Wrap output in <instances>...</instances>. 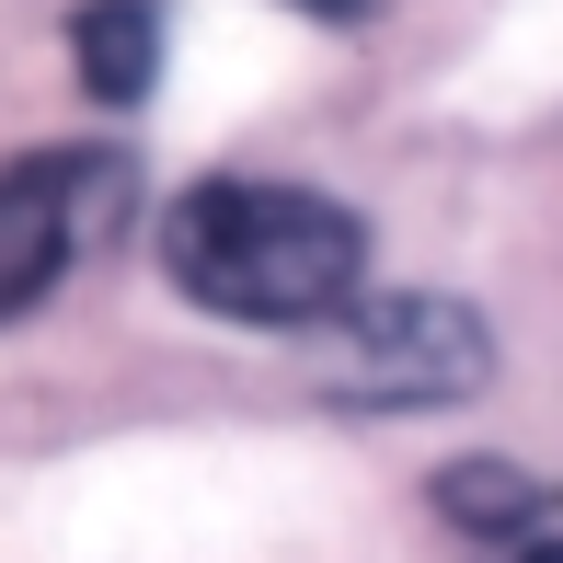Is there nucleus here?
<instances>
[{
	"mask_svg": "<svg viewBox=\"0 0 563 563\" xmlns=\"http://www.w3.org/2000/svg\"><path fill=\"white\" fill-rule=\"evenodd\" d=\"M162 265L196 311L265 322V334H322L368 288V230L311 185H196L162 230Z\"/></svg>",
	"mask_w": 563,
	"mask_h": 563,
	"instance_id": "nucleus-1",
	"label": "nucleus"
},
{
	"mask_svg": "<svg viewBox=\"0 0 563 563\" xmlns=\"http://www.w3.org/2000/svg\"><path fill=\"white\" fill-rule=\"evenodd\" d=\"M322 334H334L322 379H334L345 402H368V415L460 402V391H483V368H495V345H483V322L460 311V299H345Z\"/></svg>",
	"mask_w": 563,
	"mask_h": 563,
	"instance_id": "nucleus-2",
	"label": "nucleus"
},
{
	"mask_svg": "<svg viewBox=\"0 0 563 563\" xmlns=\"http://www.w3.org/2000/svg\"><path fill=\"white\" fill-rule=\"evenodd\" d=\"M115 196H126L115 150H35V162L0 173V322L35 311V299L69 276L81 242H104Z\"/></svg>",
	"mask_w": 563,
	"mask_h": 563,
	"instance_id": "nucleus-3",
	"label": "nucleus"
},
{
	"mask_svg": "<svg viewBox=\"0 0 563 563\" xmlns=\"http://www.w3.org/2000/svg\"><path fill=\"white\" fill-rule=\"evenodd\" d=\"M438 518L472 552H506V541H529V529H552L563 506L518 472V460H460V472H438Z\"/></svg>",
	"mask_w": 563,
	"mask_h": 563,
	"instance_id": "nucleus-4",
	"label": "nucleus"
},
{
	"mask_svg": "<svg viewBox=\"0 0 563 563\" xmlns=\"http://www.w3.org/2000/svg\"><path fill=\"white\" fill-rule=\"evenodd\" d=\"M69 58H81V92L139 104L150 69H162V0H92V12L69 23Z\"/></svg>",
	"mask_w": 563,
	"mask_h": 563,
	"instance_id": "nucleus-5",
	"label": "nucleus"
},
{
	"mask_svg": "<svg viewBox=\"0 0 563 563\" xmlns=\"http://www.w3.org/2000/svg\"><path fill=\"white\" fill-rule=\"evenodd\" d=\"M483 563H563V518L529 529V541H506V552H483Z\"/></svg>",
	"mask_w": 563,
	"mask_h": 563,
	"instance_id": "nucleus-6",
	"label": "nucleus"
},
{
	"mask_svg": "<svg viewBox=\"0 0 563 563\" xmlns=\"http://www.w3.org/2000/svg\"><path fill=\"white\" fill-rule=\"evenodd\" d=\"M288 12H311V23H368L379 0H288Z\"/></svg>",
	"mask_w": 563,
	"mask_h": 563,
	"instance_id": "nucleus-7",
	"label": "nucleus"
}]
</instances>
